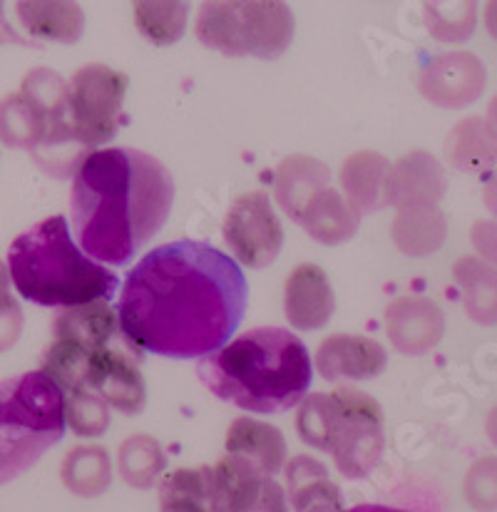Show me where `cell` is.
<instances>
[{
  "instance_id": "4",
  "label": "cell",
  "mask_w": 497,
  "mask_h": 512,
  "mask_svg": "<svg viewBox=\"0 0 497 512\" xmlns=\"http://www.w3.org/2000/svg\"><path fill=\"white\" fill-rule=\"evenodd\" d=\"M8 274L25 301L48 309L107 301L120 289V276L90 259L70 237L63 214L43 219L13 239Z\"/></svg>"
},
{
  "instance_id": "19",
  "label": "cell",
  "mask_w": 497,
  "mask_h": 512,
  "mask_svg": "<svg viewBox=\"0 0 497 512\" xmlns=\"http://www.w3.org/2000/svg\"><path fill=\"white\" fill-rule=\"evenodd\" d=\"M388 172L391 162L373 150H361L343 162L341 194L361 214H373L388 207Z\"/></svg>"
},
{
  "instance_id": "10",
  "label": "cell",
  "mask_w": 497,
  "mask_h": 512,
  "mask_svg": "<svg viewBox=\"0 0 497 512\" xmlns=\"http://www.w3.org/2000/svg\"><path fill=\"white\" fill-rule=\"evenodd\" d=\"M224 242L249 269H264L284 247V229L269 194L256 189L237 197L224 217Z\"/></svg>"
},
{
  "instance_id": "46",
  "label": "cell",
  "mask_w": 497,
  "mask_h": 512,
  "mask_svg": "<svg viewBox=\"0 0 497 512\" xmlns=\"http://www.w3.org/2000/svg\"><path fill=\"white\" fill-rule=\"evenodd\" d=\"M162 512H189V510H162Z\"/></svg>"
},
{
  "instance_id": "23",
  "label": "cell",
  "mask_w": 497,
  "mask_h": 512,
  "mask_svg": "<svg viewBox=\"0 0 497 512\" xmlns=\"http://www.w3.org/2000/svg\"><path fill=\"white\" fill-rule=\"evenodd\" d=\"M453 279L463 294L468 319L480 326L497 324V266L480 256H463L455 261Z\"/></svg>"
},
{
  "instance_id": "9",
  "label": "cell",
  "mask_w": 497,
  "mask_h": 512,
  "mask_svg": "<svg viewBox=\"0 0 497 512\" xmlns=\"http://www.w3.org/2000/svg\"><path fill=\"white\" fill-rule=\"evenodd\" d=\"M127 78L110 65L92 63L80 68L70 80V117L75 142L90 155L107 145L122 125Z\"/></svg>"
},
{
  "instance_id": "28",
  "label": "cell",
  "mask_w": 497,
  "mask_h": 512,
  "mask_svg": "<svg viewBox=\"0 0 497 512\" xmlns=\"http://www.w3.org/2000/svg\"><path fill=\"white\" fill-rule=\"evenodd\" d=\"M60 478L70 493L80 498H97L112 483L110 453L102 445H75L65 453Z\"/></svg>"
},
{
  "instance_id": "40",
  "label": "cell",
  "mask_w": 497,
  "mask_h": 512,
  "mask_svg": "<svg viewBox=\"0 0 497 512\" xmlns=\"http://www.w3.org/2000/svg\"><path fill=\"white\" fill-rule=\"evenodd\" d=\"M8 299H13V296H10L8 264H3V261H0V304H3V301H8Z\"/></svg>"
},
{
  "instance_id": "6",
  "label": "cell",
  "mask_w": 497,
  "mask_h": 512,
  "mask_svg": "<svg viewBox=\"0 0 497 512\" xmlns=\"http://www.w3.org/2000/svg\"><path fill=\"white\" fill-rule=\"evenodd\" d=\"M294 13L276 0H214L197 13L199 43L224 55L279 58L294 40Z\"/></svg>"
},
{
  "instance_id": "25",
  "label": "cell",
  "mask_w": 497,
  "mask_h": 512,
  "mask_svg": "<svg viewBox=\"0 0 497 512\" xmlns=\"http://www.w3.org/2000/svg\"><path fill=\"white\" fill-rule=\"evenodd\" d=\"M393 244L408 256H428L443 247L448 237V222L440 207L398 209L393 219Z\"/></svg>"
},
{
  "instance_id": "8",
  "label": "cell",
  "mask_w": 497,
  "mask_h": 512,
  "mask_svg": "<svg viewBox=\"0 0 497 512\" xmlns=\"http://www.w3.org/2000/svg\"><path fill=\"white\" fill-rule=\"evenodd\" d=\"M338 401V421L329 453L343 478L361 480L376 468L386 448L381 403L361 388L341 386L333 391Z\"/></svg>"
},
{
  "instance_id": "16",
  "label": "cell",
  "mask_w": 497,
  "mask_h": 512,
  "mask_svg": "<svg viewBox=\"0 0 497 512\" xmlns=\"http://www.w3.org/2000/svg\"><path fill=\"white\" fill-rule=\"evenodd\" d=\"M386 363V348L368 336L333 334L316 348V368L326 381H368L376 378Z\"/></svg>"
},
{
  "instance_id": "39",
  "label": "cell",
  "mask_w": 497,
  "mask_h": 512,
  "mask_svg": "<svg viewBox=\"0 0 497 512\" xmlns=\"http://www.w3.org/2000/svg\"><path fill=\"white\" fill-rule=\"evenodd\" d=\"M483 199H485V207H488L493 214H497V170L490 174L488 184H485Z\"/></svg>"
},
{
  "instance_id": "37",
  "label": "cell",
  "mask_w": 497,
  "mask_h": 512,
  "mask_svg": "<svg viewBox=\"0 0 497 512\" xmlns=\"http://www.w3.org/2000/svg\"><path fill=\"white\" fill-rule=\"evenodd\" d=\"M23 334V311L15 299L0 304V353L10 351Z\"/></svg>"
},
{
  "instance_id": "14",
  "label": "cell",
  "mask_w": 497,
  "mask_h": 512,
  "mask_svg": "<svg viewBox=\"0 0 497 512\" xmlns=\"http://www.w3.org/2000/svg\"><path fill=\"white\" fill-rule=\"evenodd\" d=\"M87 391L97 393L110 408L135 416L145 408L147 388L140 368L117 348H102L92 353L90 373H87Z\"/></svg>"
},
{
  "instance_id": "31",
  "label": "cell",
  "mask_w": 497,
  "mask_h": 512,
  "mask_svg": "<svg viewBox=\"0 0 497 512\" xmlns=\"http://www.w3.org/2000/svg\"><path fill=\"white\" fill-rule=\"evenodd\" d=\"M189 10L179 0H140L135 3V25L150 43L172 45L187 30Z\"/></svg>"
},
{
  "instance_id": "20",
  "label": "cell",
  "mask_w": 497,
  "mask_h": 512,
  "mask_svg": "<svg viewBox=\"0 0 497 512\" xmlns=\"http://www.w3.org/2000/svg\"><path fill=\"white\" fill-rule=\"evenodd\" d=\"M227 455H242L274 478L286 465V438L276 426L256 418H234L224 440Z\"/></svg>"
},
{
  "instance_id": "22",
  "label": "cell",
  "mask_w": 497,
  "mask_h": 512,
  "mask_svg": "<svg viewBox=\"0 0 497 512\" xmlns=\"http://www.w3.org/2000/svg\"><path fill=\"white\" fill-rule=\"evenodd\" d=\"M117 329H120V319H117L115 306L100 299L60 311L53 321V339L73 341L87 351H102Z\"/></svg>"
},
{
  "instance_id": "2",
  "label": "cell",
  "mask_w": 497,
  "mask_h": 512,
  "mask_svg": "<svg viewBox=\"0 0 497 512\" xmlns=\"http://www.w3.org/2000/svg\"><path fill=\"white\" fill-rule=\"evenodd\" d=\"M174 179L157 157L127 147L85 155L73 174L75 242L97 264L125 266L165 227Z\"/></svg>"
},
{
  "instance_id": "44",
  "label": "cell",
  "mask_w": 497,
  "mask_h": 512,
  "mask_svg": "<svg viewBox=\"0 0 497 512\" xmlns=\"http://www.w3.org/2000/svg\"><path fill=\"white\" fill-rule=\"evenodd\" d=\"M348 512H403L396 508H383V505H358V508L348 510Z\"/></svg>"
},
{
  "instance_id": "7",
  "label": "cell",
  "mask_w": 497,
  "mask_h": 512,
  "mask_svg": "<svg viewBox=\"0 0 497 512\" xmlns=\"http://www.w3.org/2000/svg\"><path fill=\"white\" fill-rule=\"evenodd\" d=\"M20 95L33 105L40 120V145L33 152L35 162L48 174H75L87 152L75 142L68 80L48 68H35L23 78Z\"/></svg>"
},
{
  "instance_id": "21",
  "label": "cell",
  "mask_w": 497,
  "mask_h": 512,
  "mask_svg": "<svg viewBox=\"0 0 497 512\" xmlns=\"http://www.w3.org/2000/svg\"><path fill=\"white\" fill-rule=\"evenodd\" d=\"M361 217L363 214L329 184L311 199L306 212L301 214L299 224L311 239L336 247V244L348 242L356 234Z\"/></svg>"
},
{
  "instance_id": "41",
  "label": "cell",
  "mask_w": 497,
  "mask_h": 512,
  "mask_svg": "<svg viewBox=\"0 0 497 512\" xmlns=\"http://www.w3.org/2000/svg\"><path fill=\"white\" fill-rule=\"evenodd\" d=\"M485 28L497 40V0L488 3V8H485Z\"/></svg>"
},
{
  "instance_id": "38",
  "label": "cell",
  "mask_w": 497,
  "mask_h": 512,
  "mask_svg": "<svg viewBox=\"0 0 497 512\" xmlns=\"http://www.w3.org/2000/svg\"><path fill=\"white\" fill-rule=\"evenodd\" d=\"M470 239H473V247L480 259L497 266V219H478L473 224Z\"/></svg>"
},
{
  "instance_id": "33",
  "label": "cell",
  "mask_w": 497,
  "mask_h": 512,
  "mask_svg": "<svg viewBox=\"0 0 497 512\" xmlns=\"http://www.w3.org/2000/svg\"><path fill=\"white\" fill-rule=\"evenodd\" d=\"M425 25L440 43H463L473 35L478 23V5L473 0H448V3H425Z\"/></svg>"
},
{
  "instance_id": "43",
  "label": "cell",
  "mask_w": 497,
  "mask_h": 512,
  "mask_svg": "<svg viewBox=\"0 0 497 512\" xmlns=\"http://www.w3.org/2000/svg\"><path fill=\"white\" fill-rule=\"evenodd\" d=\"M485 125H488V130L493 132V137L497 140V95L490 100L488 115H485Z\"/></svg>"
},
{
  "instance_id": "17",
  "label": "cell",
  "mask_w": 497,
  "mask_h": 512,
  "mask_svg": "<svg viewBox=\"0 0 497 512\" xmlns=\"http://www.w3.org/2000/svg\"><path fill=\"white\" fill-rule=\"evenodd\" d=\"M336 299L326 271L316 264H299L284 286V314L294 329L316 331L331 321Z\"/></svg>"
},
{
  "instance_id": "13",
  "label": "cell",
  "mask_w": 497,
  "mask_h": 512,
  "mask_svg": "<svg viewBox=\"0 0 497 512\" xmlns=\"http://www.w3.org/2000/svg\"><path fill=\"white\" fill-rule=\"evenodd\" d=\"M445 314L428 296H398L386 309V334L393 348L423 356L443 339Z\"/></svg>"
},
{
  "instance_id": "3",
  "label": "cell",
  "mask_w": 497,
  "mask_h": 512,
  "mask_svg": "<svg viewBox=\"0 0 497 512\" xmlns=\"http://www.w3.org/2000/svg\"><path fill=\"white\" fill-rule=\"evenodd\" d=\"M197 373L214 396L242 411L284 413L306 398L314 366L299 336L261 326L199 358Z\"/></svg>"
},
{
  "instance_id": "1",
  "label": "cell",
  "mask_w": 497,
  "mask_h": 512,
  "mask_svg": "<svg viewBox=\"0 0 497 512\" xmlns=\"http://www.w3.org/2000/svg\"><path fill=\"white\" fill-rule=\"evenodd\" d=\"M237 261L207 242L179 239L150 249L127 274L117 319L135 348L165 358H207L227 346L247 311Z\"/></svg>"
},
{
  "instance_id": "27",
  "label": "cell",
  "mask_w": 497,
  "mask_h": 512,
  "mask_svg": "<svg viewBox=\"0 0 497 512\" xmlns=\"http://www.w3.org/2000/svg\"><path fill=\"white\" fill-rule=\"evenodd\" d=\"M445 157L460 172L493 170L497 140L485 125V117H465L445 140Z\"/></svg>"
},
{
  "instance_id": "30",
  "label": "cell",
  "mask_w": 497,
  "mask_h": 512,
  "mask_svg": "<svg viewBox=\"0 0 497 512\" xmlns=\"http://www.w3.org/2000/svg\"><path fill=\"white\" fill-rule=\"evenodd\" d=\"M162 510L212 512V468H182L169 473L160 483Z\"/></svg>"
},
{
  "instance_id": "11",
  "label": "cell",
  "mask_w": 497,
  "mask_h": 512,
  "mask_svg": "<svg viewBox=\"0 0 497 512\" xmlns=\"http://www.w3.org/2000/svg\"><path fill=\"white\" fill-rule=\"evenodd\" d=\"M212 512H289L286 490L242 455L212 468Z\"/></svg>"
},
{
  "instance_id": "24",
  "label": "cell",
  "mask_w": 497,
  "mask_h": 512,
  "mask_svg": "<svg viewBox=\"0 0 497 512\" xmlns=\"http://www.w3.org/2000/svg\"><path fill=\"white\" fill-rule=\"evenodd\" d=\"M286 500L296 512H306L316 505H341V490L329 478V470L311 455H294L284 465Z\"/></svg>"
},
{
  "instance_id": "34",
  "label": "cell",
  "mask_w": 497,
  "mask_h": 512,
  "mask_svg": "<svg viewBox=\"0 0 497 512\" xmlns=\"http://www.w3.org/2000/svg\"><path fill=\"white\" fill-rule=\"evenodd\" d=\"M336 421L338 401L333 393H309L296 411V430H299L301 440L324 453H329Z\"/></svg>"
},
{
  "instance_id": "12",
  "label": "cell",
  "mask_w": 497,
  "mask_h": 512,
  "mask_svg": "<svg viewBox=\"0 0 497 512\" xmlns=\"http://www.w3.org/2000/svg\"><path fill=\"white\" fill-rule=\"evenodd\" d=\"M488 70L478 55L468 50L440 53L423 65L418 75V90L428 102L448 110H460L483 95Z\"/></svg>"
},
{
  "instance_id": "26",
  "label": "cell",
  "mask_w": 497,
  "mask_h": 512,
  "mask_svg": "<svg viewBox=\"0 0 497 512\" xmlns=\"http://www.w3.org/2000/svg\"><path fill=\"white\" fill-rule=\"evenodd\" d=\"M18 18L23 28L35 38L75 43L85 30V13L78 3H60V0H33L18 3Z\"/></svg>"
},
{
  "instance_id": "35",
  "label": "cell",
  "mask_w": 497,
  "mask_h": 512,
  "mask_svg": "<svg viewBox=\"0 0 497 512\" xmlns=\"http://www.w3.org/2000/svg\"><path fill=\"white\" fill-rule=\"evenodd\" d=\"M65 423L75 435L97 438L110 428V406L87 388L75 391L65 398Z\"/></svg>"
},
{
  "instance_id": "29",
  "label": "cell",
  "mask_w": 497,
  "mask_h": 512,
  "mask_svg": "<svg viewBox=\"0 0 497 512\" xmlns=\"http://www.w3.org/2000/svg\"><path fill=\"white\" fill-rule=\"evenodd\" d=\"M117 468H120L122 480L130 488L147 490L157 483L167 468V455L162 450L160 440L152 435L137 433L122 440L117 450Z\"/></svg>"
},
{
  "instance_id": "36",
  "label": "cell",
  "mask_w": 497,
  "mask_h": 512,
  "mask_svg": "<svg viewBox=\"0 0 497 512\" xmlns=\"http://www.w3.org/2000/svg\"><path fill=\"white\" fill-rule=\"evenodd\" d=\"M465 500L473 510L478 512H495L497 510V458L488 455L470 465L463 485Z\"/></svg>"
},
{
  "instance_id": "45",
  "label": "cell",
  "mask_w": 497,
  "mask_h": 512,
  "mask_svg": "<svg viewBox=\"0 0 497 512\" xmlns=\"http://www.w3.org/2000/svg\"><path fill=\"white\" fill-rule=\"evenodd\" d=\"M306 512H346L341 505H316V508L306 510Z\"/></svg>"
},
{
  "instance_id": "42",
  "label": "cell",
  "mask_w": 497,
  "mask_h": 512,
  "mask_svg": "<svg viewBox=\"0 0 497 512\" xmlns=\"http://www.w3.org/2000/svg\"><path fill=\"white\" fill-rule=\"evenodd\" d=\"M485 433H488L490 443H493L497 448V406L490 408L488 418H485Z\"/></svg>"
},
{
  "instance_id": "32",
  "label": "cell",
  "mask_w": 497,
  "mask_h": 512,
  "mask_svg": "<svg viewBox=\"0 0 497 512\" xmlns=\"http://www.w3.org/2000/svg\"><path fill=\"white\" fill-rule=\"evenodd\" d=\"M0 142L28 152H35L40 145L38 112L20 92L0 97Z\"/></svg>"
},
{
  "instance_id": "5",
  "label": "cell",
  "mask_w": 497,
  "mask_h": 512,
  "mask_svg": "<svg viewBox=\"0 0 497 512\" xmlns=\"http://www.w3.org/2000/svg\"><path fill=\"white\" fill-rule=\"evenodd\" d=\"M65 426V393L43 371L0 381V485L33 468Z\"/></svg>"
},
{
  "instance_id": "15",
  "label": "cell",
  "mask_w": 497,
  "mask_h": 512,
  "mask_svg": "<svg viewBox=\"0 0 497 512\" xmlns=\"http://www.w3.org/2000/svg\"><path fill=\"white\" fill-rule=\"evenodd\" d=\"M445 170L430 152L413 150L398 157L388 172V204L396 209L438 207L445 197Z\"/></svg>"
},
{
  "instance_id": "18",
  "label": "cell",
  "mask_w": 497,
  "mask_h": 512,
  "mask_svg": "<svg viewBox=\"0 0 497 512\" xmlns=\"http://www.w3.org/2000/svg\"><path fill=\"white\" fill-rule=\"evenodd\" d=\"M331 184L329 167L309 155H291L281 160L274 174V194L279 207L299 224L311 199Z\"/></svg>"
}]
</instances>
